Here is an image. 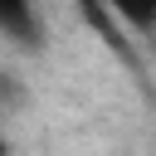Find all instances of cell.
<instances>
[{
    "label": "cell",
    "instance_id": "1",
    "mask_svg": "<svg viewBox=\"0 0 156 156\" xmlns=\"http://www.w3.org/2000/svg\"><path fill=\"white\" fill-rule=\"evenodd\" d=\"M73 5H78L83 24H88V29H93V34H98V39H102V44H107L122 63H132V68H136V54H132V39H127L132 29L122 24V15H117L107 0H73Z\"/></svg>",
    "mask_w": 156,
    "mask_h": 156
},
{
    "label": "cell",
    "instance_id": "2",
    "mask_svg": "<svg viewBox=\"0 0 156 156\" xmlns=\"http://www.w3.org/2000/svg\"><path fill=\"white\" fill-rule=\"evenodd\" d=\"M0 24H5V34H10L15 44H24V49H34V44L44 39V20H39L34 0H5V5H0Z\"/></svg>",
    "mask_w": 156,
    "mask_h": 156
},
{
    "label": "cell",
    "instance_id": "3",
    "mask_svg": "<svg viewBox=\"0 0 156 156\" xmlns=\"http://www.w3.org/2000/svg\"><path fill=\"white\" fill-rule=\"evenodd\" d=\"M107 5L122 15V24L132 34H141V39L156 34V0H107Z\"/></svg>",
    "mask_w": 156,
    "mask_h": 156
}]
</instances>
